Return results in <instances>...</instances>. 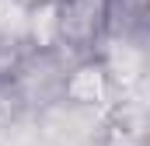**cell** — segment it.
I'll use <instances>...</instances> for the list:
<instances>
[{"mask_svg": "<svg viewBox=\"0 0 150 146\" xmlns=\"http://www.w3.org/2000/svg\"><path fill=\"white\" fill-rule=\"evenodd\" d=\"M108 42L105 0H59L56 4V52L70 63L98 59Z\"/></svg>", "mask_w": 150, "mask_h": 146, "instance_id": "cell-1", "label": "cell"}, {"mask_svg": "<svg viewBox=\"0 0 150 146\" xmlns=\"http://www.w3.org/2000/svg\"><path fill=\"white\" fill-rule=\"evenodd\" d=\"M25 122V108H21V98L11 84V77H0V132L14 129Z\"/></svg>", "mask_w": 150, "mask_h": 146, "instance_id": "cell-2", "label": "cell"}, {"mask_svg": "<svg viewBox=\"0 0 150 146\" xmlns=\"http://www.w3.org/2000/svg\"><path fill=\"white\" fill-rule=\"evenodd\" d=\"M52 4H59V0H52Z\"/></svg>", "mask_w": 150, "mask_h": 146, "instance_id": "cell-3", "label": "cell"}]
</instances>
